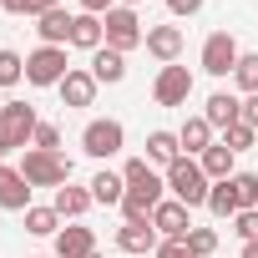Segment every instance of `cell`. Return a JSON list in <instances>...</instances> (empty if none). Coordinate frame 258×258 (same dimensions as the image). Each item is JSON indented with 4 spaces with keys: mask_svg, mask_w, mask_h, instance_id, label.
<instances>
[{
    "mask_svg": "<svg viewBox=\"0 0 258 258\" xmlns=\"http://www.w3.org/2000/svg\"><path fill=\"white\" fill-rule=\"evenodd\" d=\"M91 187H76V182H66V187H56V198H51V208L61 213V223H76V218H86L91 213Z\"/></svg>",
    "mask_w": 258,
    "mask_h": 258,
    "instance_id": "cell-16",
    "label": "cell"
},
{
    "mask_svg": "<svg viewBox=\"0 0 258 258\" xmlns=\"http://www.w3.org/2000/svg\"><path fill=\"white\" fill-rule=\"evenodd\" d=\"M208 213H213V218H228V223L243 213L238 198H233V182H213V192H208Z\"/></svg>",
    "mask_w": 258,
    "mask_h": 258,
    "instance_id": "cell-26",
    "label": "cell"
},
{
    "mask_svg": "<svg viewBox=\"0 0 258 258\" xmlns=\"http://www.w3.org/2000/svg\"><path fill=\"white\" fill-rule=\"evenodd\" d=\"M167 11H172L177 21H187V16H198V11H203V0H167Z\"/></svg>",
    "mask_w": 258,
    "mask_h": 258,
    "instance_id": "cell-35",
    "label": "cell"
},
{
    "mask_svg": "<svg viewBox=\"0 0 258 258\" xmlns=\"http://www.w3.org/2000/svg\"><path fill=\"white\" fill-rule=\"evenodd\" d=\"M121 258H132V253H121Z\"/></svg>",
    "mask_w": 258,
    "mask_h": 258,
    "instance_id": "cell-44",
    "label": "cell"
},
{
    "mask_svg": "<svg viewBox=\"0 0 258 258\" xmlns=\"http://www.w3.org/2000/svg\"><path fill=\"white\" fill-rule=\"evenodd\" d=\"M0 157H6V137H0Z\"/></svg>",
    "mask_w": 258,
    "mask_h": 258,
    "instance_id": "cell-42",
    "label": "cell"
},
{
    "mask_svg": "<svg viewBox=\"0 0 258 258\" xmlns=\"http://www.w3.org/2000/svg\"><path fill=\"white\" fill-rule=\"evenodd\" d=\"M96 253V233L81 228V223H66L56 233V258H91Z\"/></svg>",
    "mask_w": 258,
    "mask_h": 258,
    "instance_id": "cell-17",
    "label": "cell"
},
{
    "mask_svg": "<svg viewBox=\"0 0 258 258\" xmlns=\"http://www.w3.org/2000/svg\"><path fill=\"white\" fill-rule=\"evenodd\" d=\"M177 157H182L177 132H162V126H157V132H147V162H152V167H162V172H167Z\"/></svg>",
    "mask_w": 258,
    "mask_h": 258,
    "instance_id": "cell-21",
    "label": "cell"
},
{
    "mask_svg": "<svg viewBox=\"0 0 258 258\" xmlns=\"http://www.w3.org/2000/svg\"><path fill=\"white\" fill-rule=\"evenodd\" d=\"M152 228H157L162 238H187L198 223H192V208H187V203L162 198V203H157V213H152Z\"/></svg>",
    "mask_w": 258,
    "mask_h": 258,
    "instance_id": "cell-9",
    "label": "cell"
},
{
    "mask_svg": "<svg viewBox=\"0 0 258 258\" xmlns=\"http://www.w3.org/2000/svg\"><path fill=\"white\" fill-rule=\"evenodd\" d=\"M238 121H248L253 132H258V96H243V116H238Z\"/></svg>",
    "mask_w": 258,
    "mask_h": 258,
    "instance_id": "cell-37",
    "label": "cell"
},
{
    "mask_svg": "<svg viewBox=\"0 0 258 258\" xmlns=\"http://www.w3.org/2000/svg\"><path fill=\"white\" fill-rule=\"evenodd\" d=\"M21 172H26L31 187H51V192H56V187L71 182V157H61V152H41V147H26Z\"/></svg>",
    "mask_w": 258,
    "mask_h": 258,
    "instance_id": "cell-2",
    "label": "cell"
},
{
    "mask_svg": "<svg viewBox=\"0 0 258 258\" xmlns=\"http://www.w3.org/2000/svg\"><path fill=\"white\" fill-rule=\"evenodd\" d=\"M233 233H238L243 243H253V238H258V208H243V213L233 218Z\"/></svg>",
    "mask_w": 258,
    "mask_h": 258,
    "instance_id": "cell-32",
    "label": "cell"
},
{
    "mask_svg": "<svg viewBox=\"0 0 258 258\" xmlns=\"http://www.w3.org/2000/svg\"><path fill=\"white\" fill-rule=\"evenodd\" d=\"M192 96V71L187 66H162L157 81H152V101L157 106H187Z\"/></svg>",
    "mask_w": 258,
    "mask_h": 258,
    "instance_id": "cell-8",
    "label": "cell"
},
{
    "mask_svg": "<svg viewBox=\"0 0 258 258\" xmlns=\"http://www.w3.org/2000/svg\"><path fill=\"white\" fill-rule=\"evenodd\" d=\"M86 187H91V198H96L101 208H121V198H126V177H121V172H106V167H101Z\"/></svg>",
    "mask_w": 258,
    "mask_h": 258,
    "instance_id": "cell-23",
    "label": "cell"
},
{
    "mask_svg": "<svg viewBox=\"0 0 258 258\" xmlns=\"http://www.w3.org/2000/svg\"><path fill=\"white\" fill-rule=\"evenodd\" d=\"M81 11L86 16H106V11H116V0H81Z\"/></svg>",
    "mask_w": 258,
    "mask_h": 258,
    "instance_id": "cell-38",
    "label": "cell"
},
{
    "mask_svg": "<svg viewBox=\"0 0 258 258\" xmlns=\"http://www.w3.org/2000/svg\"><path fill=\"white\" fill-rule=\"evenodd\" d=\"M157 243H162V233H157L152 223H121V228H116V248L132 253V258H152Z\"/></svg>",
    "mask_w": 258,
    "mask_h": 258,
    "instance_id": "cell-11",
    "label": "cell"
},
{
    "mask_svg": "<svg viewBox=\"0 0 258 258\" xmlns=\"http://www.w3.org/2000/svg\"><path fill=\"white\" fill-rule=\"evenodd\" d=\"M16 81H26V56L11 51V46H0V91L16 86Z\"/></svg>",
    "mask_w": 258,
    "mask_h": 258,
    "instance_id": "cell-28",
    "label": "cell"
},
{
    "mask_svg": "<svg viewBox=\"0 0 258 258\" xmlns=\"http://www.w3.org/2000/svg\"><path fill=\"white\" fill-rule=\"evenodd\" d=\"M66 46H36L26 56V81L31 86H61L66 81Z\"/></svg>",
    "mask_w": 258,
    "mask_h": 258,
    "instance_id": "cell-7",
    "label": "cell"
},
{
    "mask_svg": "<svg viewBox=\"0 0 258 258\" xmlns=\"http://www.w3.org/2000/svg\"><path fill=\"white\" fill-rule=\"evenodd\" d=\"M96 86H101V81L91 76V66H71L56 91H61V106H91V101H96Z\"/></svg>",
    "mask_w": 258,
    "mask_h": 258,
    "instance_id": "cell-12",
    "label": "cell"
},
{
    "mask_svg": "<svg viewBox=\"0 0 258 258\" xmlns=\"http://www.w3.org/2000/svg\"><path fill=\"white\" fill-rule=\"evenodd\" d=\"M147 56H157L162 66H177V56H182V46H187V36H182V26H147Z\"/></svg>",
    "mask_w": 258,
    "mask_h": 258,
    "instance_id": "cell-10",
    "label": "cell"
},
{
    "mask_svg": "<svg viewBox=\"0 0 258 258\" xmlns=\"http://www.w3.org/2000/svg\"><path fill=\"white\" fill-rule=\"evenodd\" d=\"M228 182H233V198H238V208H258V177H253V172H233Z\"/></svg>",
    "mask_w": 258,
    "mask_h": 258,
    "instance_id": "cell-29",
    "label": "cell"
},
{
    "mask_svg": "<svg viewBox=\"0 0 258 258\" xmlns=\"http://www.w3.org/2000/svg\"><path fill=\"white\" fill-rule=\"evenodd\" d=\"M71 11L61 6V11H46V16H36V36H41V46H71Z\"/></svg>",
    "mask_w": 258,
    "mask_h": 258,
    "instance_id": "cell-18",
    "label": "cell"
},
{
    "mask_svg": "<svg viewBox=\"0 0 258 258\" xmlns=\"http://www.w3.org/2000/svg\"><path fill=\"white\" fill-rule=\"evenodd\" d=\"M187 253H192V258H213V253H218V233H213V228H192V233H187Z\"/></svg>",
    "mask_w": 258,
    "mask_h": 258,
    "instance_id": "cell-30",
    "label": "cell"
},
{
    "mask_svg": "<svg viewBox=\"0 0 258 258\" xmlns=\"http://www.w3.org/2000/svg\"><path fill=\"white\" fill-rule=\"evenodd\" d=\"M198 162H203V172H208V182H228V177L238 172V167H233V162H238V152H228L223 142H213V147H208V152H203Z\"/></svg>",
    "mask_w": 258,
    "mask_h": 258,
    "instance_id": "cell-24",
    "label": "cell"
},
{
    "mask_svg": "<svg viewBox=\"0 0 258 258\" xmlns=\"http://www.w3.org/2000/svg\"><path fill=\"white\" fill-rule=\"evenodd\" d=\"M203 116H208L213 132H228V126H238V116H243V96H233V91H213L208 106H203Z\"/></svg>",
    "mask_w": 258,
    "mask_h": 258,
    "instance_id": "cell-13",
    "label": "cell"
},
{
    "mask_svg": "<svg viewBox=\"0 0 258 258\" xmlns=\"http://www.w3.org/2000/svg\"><path fill=\"white\" fill-rule=\"evenodd\" d=\"M91 76H96L101 86H116V81H126V56H121V51H111V46L91 51Z\"/></svg>",
    "mask_w": 258,
    "mask_h": 258,
    "instance_id": "cell-22",
    "label": "cell"
},
{
    "mask_svg": "<svg viewBox=\"0 0 258 258\" xmlns=\"http://www.w3.org/2000/svg\"><path fill=\"white\" fill-rule=\"evenodd\" d=\"M121 147H126V126H121L116 116H96V121L81 126V152H86V157L106 162V157H116Z\"/></svg>",
    "mask_w": 258,
    "mask_h": 258,
    "instance_id": "cell-4",
    "label": "cell"
},
{
    "mask_svg": "<svg viewBox=\"0 0 258 258\" xmlns=\"http://www.w3.org/2000/svg\"><path fill=\"white\" fill-rule=\"evenodd\" d=\"M233 86L243 96H258V51H243L238 56V71H233Z\"/></svg>",
    "mask_w": 258,
    "mask_h": 258,
    "instance_id": "cell-27",
    "label": "cell"
},
{
    "mask_svg": "<svg viewBox=\"0 0 258 258\" xmlns=\"http://www.w3.org/2000/svg\"><path fill=\"white\" fill-rule=\"evenodd\" d=\"M177 142H182V157H203V152L213 147V126H208V116H187V121L177 126Z\"/></svg>",
    "mask_w": 258,
    "mask_h": 258,
    "instance_id": "cell-20",
    "label": "cell"
},
{
    "mask_svg": "<svg viewBox=\"0 0 258 258\" xmlns=\"http://www.w3.org/2000/svg\"><path fill=\"white\" fill-rule=\"evenodd\" d=\"M71 46H76V51H101V46H106V26H101V16L76 11V21H71Z\"/></svg>",
    "mask_w": 258,
    "mask_h": 258,
    "instance_id": "cell-19",
    "label": "cell"
},
{
    "mask_svg": "<svg viewBox=\"0 0 258 258\" xmlns=\"http://www.w3.org/2000/svg\"><path fill=\"white\" fill-rule=\"evenodd\" d=\"M31 147H41V152H61V132H56L51 121H41V126H36V137H31Z\"/></svg>",
    "mask_w": 258,
    "mask_h": 258,
    "instance_id": "cell-33",
    "label": "cell"
},
{
    "mask_svg": "<svg viewBox=\"0 0 258 258\" xmlns=\"http://www.w3.org/2000/svg\"><path fill=\"white\" fill-rule=\"evenodd\" d=\"M36 126H41V116H36V106L31 101H0V137H6V152H26L31 147V137H36Z\"/></svg>",
    "mask_w": 258,
    "mask_h": 258,
    "instance_id": "cell-3",
    "label": "cell"
},
{
    "mask_svg": "<svg viewBox=\"0 0 258 258\" xmlns=\"http://www.w3.org/2000/svg\"><path fill=\"white\" fill-rule=\"evenodd\" d=\"M0 11H11V16H36V0H0Z\"/></svg>",
    "mask_w": 258,
    "mask_h": 258,
    "instance_id": "cell-36",
    "label": "cell"
},
{
    "mask_svg": "<svg viewBox=\"0 0 258 258\" xmlns=\"http://www.w3.org/2000/svg\"><path fill=\"white\" fill-rule=\"evenodd\" d=\"M26 233H31V238H56V233H61V213L31 203V208H26Z\"/></svg>",
    "mask_w": 258,
    "mask_h": 258,
    "instance_id": "cell-25",
    "label": "cell"
},
{
    "mask_svg": "<svg viewBox=\"0 0 258 258\" xmlns=\"http://www.w3.org/2000/svg\"><path fill=\"white\" fill-rule=\"evenodd\" d=\"M101 26H106V46L111 51H137L142 41H147V26H142V16L132 11V6H116V11H106L101 16Z\"/></svg>",
    "mask_w": 258,
    "mask_h": 258,
    "instance_id": "cell-5",
    "label": "cell"
},
{
    "mask_svg": "<svg viewBox=\"0 0 258 258\" xmlns=\"http://www.w3.org/2000/svg\"><path fill=\"white\" fill-rule=\"evenodd\" d=\"M46 11H61V0H36V16H46Z\"/></svg>",
    "mask_w": 258,
    "mask_h": 258,
    "instance_id": "cell-39",
    "label": "cell"
},
{
    "mask_svg": "<svg viewBox=\"0 0 258 258\" xmlns=\"http://www.w3.org/2000/svg\"><path fill=\"white\" fill-rule=\"evenodd\" d=\"M162 177H167V192H172L177 203H187V208H208L213 182H208V172H203V162H198V157H177Z\"/></svg>",
    "mask_w": 258,
    "mask_h": 258,
    "instance_id": "cell-1",
    "label": "cell"
},
{
    "mask_svg": "<svg viewBox=\"0 0 258 258\" xmlns=\"http://www.w3.org/2000/svg\"><path fill=\"white\" fill-rule=\"evenodd\" d=\"M91 258H101V253H91Z\"/></svg>",
    "mask_w": 258,
    "mask_h": 258,
    "instance_id": "cell-45",
    "label": "cell"
},
{
    "mask_svg": "<svg viewBox=\"0 0 258 258\" xmlns=\"http://www.w3.org/2000/svg\"><path fill=\"white\" fill-rule=\"evenodd\" d=\"M31 182H26V172L21 167H6V172H0V208H6V213H26L31 208Z\"/></svg>",
    "mask_w": 258,
    "mask_h": 258,
    "instance_id": "cell-15",
    "label": "cell"
},
{
    "mask_svg": "<svg viewBox=\"0 0 258 258\" xmlns=\"http://www.w3.org/2000/svg\"><path fill=\"white\" fill-rule=\"evenodd\" d=\"M116 6H132V11H137V6H142V0H116Z\"/></svg>",
    "mask_w": 258,
    "mask_h": 258,
    "instance_id": "cell-41",
    "label": "cell"
},
{
    "mask_svg": "<svg viewBox=\"0 0 258 258\" xmlns=\"http://www.w3.org/2000/svg\"><path fill=\"white\" fill-rule=\"evenodd\" d=\"M253 142H258V132H253L248 121H238V126H228V132H223V147H228V152H248Z\"/></svg>",
    "mask_w": 258,
    "mask_h": 258,
    "instance_id": "cell-31",
    "label": "cell"
},
{
    "mask_svg": "<svg viewBox=\"0 0 258 258\" xmlns=\"http://www.w3.org/2000/svg\"><path fill=\"white\" fill-rule=\"evenodd\" d=\"M0 172H6V157H0Z\"/></svg>",
    "mask_w": 258,
    "mask_h": 258,
    "instance_id": "cell-43",
    "label": "cell"
},
{
    "mask_svg": "<svg viewBox=\"0 0 258 258\" xmlns=\"http://www.w3.org/2000/svg\"><path fill=\"white\" fill-rule=\"evenodd\" d=\"M238 56H243V51H238V41H233V31H213V36L203 41V51H198V61H203V71H208V76H218V81L238 71Z\"/></svg>",
    "mask_w": 258,
    "mask_h": 258,
    "instance_id": "cell-6",
    "label": "cell"
},
{
    "mask_svg": "<svg viewBox=\"0 0 258 258\" xmlns=\"http://www.w3.org/2000/svg\"><path fill=\"white\" fill-rule=\"evenodd\" d=\"M152 258H192V253H187V238H162Z\"/></svg>",
    "mask_w": 258,
    "mask_h": 258,
    "instance_id": "cell-34",
    "label": "cell"
},
{
    "mask_svg": "<svg viewBox=\"0 0 258 258\" xmlns=\"http://www.w3.org/2000/svg\"><path fill=\"white\" fill-rule=\"evenodd\" d=\"M243 258H258V238H253V243H243Z\"/></svg>",
    "mask_w": 258,
    "mask_h": 258,
    "instance_id": "cell-40",
    "label": "cell"
},
{
    "mask_svg": "<svg viewBox=\"0 0 258 258\" xmlns=\"http://www.w3.org/2000/svg\"><path fill=\"white\" fill-rule=\"evenodd\" d=\"M162 192H167V187H126V198H121V218H126V223H152Z\"/></svg>",
    "mask_w": 258,
    "mask_h": 258,
    "instance_id": "cell-14",
    "label": "cell"
}]
</instances>
